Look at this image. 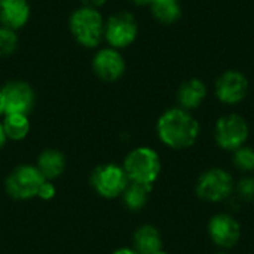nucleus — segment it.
<instances>
[{"mask_svg":"<svg viewBox=\"0 0 254 254\" xmlns=\"http://www.w3.org/2000/svg\"><path fill=\"white\" fill-rule=\"evenodd\" d=\"M156 132L159 140L170 149L185 150L192 147L201 134L198 119L188 110L180 107L168 109L156 122Z\"/></svg>","mask_w":254,"mask_h":254,"instance_id":"obj_1","label":"nucleus"},{"mask_svg":"<svg viewBox=\"0 0 254 254\" xmlns=\"http://www.w3.org/2000/svg\"><path fill=\"white\" fill-rule=\"evenodd\" d=\"M161 168L162 164L158 152L147 146H141L129 152L124 162L128 180L147 186H153L161 174Z\"/></svg>","mask_w":254,"mask_h":254,"instance_id":"obj_2","label":"nucleus"},{"mask_svg":"<svg viewBox=\"0 0 254 254\" xmlns=\"http://www.w3.org/2000/svg\"><path fill=\"white\" fill-rule=\"evenodd\" d=\"M106 22L97 9L79 7L70 16V31L77 43L85 48H95L104 39Z\"/></svg>","mask_w":254,"mask_h":254,"instance_id":"obj_3","label":"nucleus"},{"mask_svg":"<svg viewBox=\"0 0 254 254\" xmlns=\"http://www.w3.org/2000/svg\"><path fill=\"white\" fill-rule=\"evenodd\" d=\"M235 190V182L229 171L213 167L199 174L195 183V192L199 199L211 204L228 201Z\"/></svg>","mask_w":254,"mask_h":254,"instance_id":"obj_4","label":"nucleus"},{"mask_svg":"<svg viewBox=\"0 0 254 254\" xmlns=\"http://www.w3.org/2000/svg\"><path fill=\"white\" fill-rule=\"evenodd\" d=\"M250 135V127L244 116L238 113H228L220 116L214 125L216 144L228 152H235L243 147Z\"/></svg>","mask_w":254,"mask_h":254,"instance_id":"obj_5","label":"nucleus"},{"mask_svg":"<svg viewBox=\"0 0 254 254\" xmlns=\"http://www.w3.org/2000/svg\"><path fill=\"white\" fill-rule=\"evenodd\" d=\"M46 182L42 173L30 165L18 167L6 180L7 193L16 199H30L37 196L39 189Z\"/></svg>","mask_w":254,"mask_h":254,"instance_id":"obj_6","label":"nucleus"},{"mask_svg":"<svg viewBox=\"0 0 254 254\" xmlns=\"http://www.w3.org/2000/svg\"><path fill=\"white\" fill-rule=\"evenodd\" d=\"M138 34V25L129 12H118L112 15L104 28V39L115 49H124L129 46Z\"/></svg>","mask_w":254,"mask_h":254,"instance_id":"obj_7","label":"nucleus"},{"mask_svg":"<svg viewBox=\"0 0 254 254\" xmlns=\"http://www.w3.org/2000/svg\"><path fill=\"white\" fill-rule=\"evenodd\" d=\"M207 231L213 244L220 250H229L235 247L241 240L243 232L240 222L229 213L214 214L208 222Z\"/></svg>","mask_w":254,"mask_h":254,"instance_id":"obj_8","label":"nucleus"},{"mask_svg":"<svg viewBox=\"0 0 254 254\" xmlns=\"http://www.w3.org/2000/svg\"><path fill=\"white\" fill-rule=\"evenodd\" d=\"M249 79L238 70H228L222 73L214 85V94L217 100L228 106L240 104L249 94Z\"/></svg>","mask_w":254,"mask_h":254,"instance_id":"obj_9","label":"nucleus"},{"mask_svg":"<svg viewBox=\"0 0 254 254\" xmlns=\"http://www.w3.org/2000/svg\"><path fill=\"white\" fill-rule=\"evenodd\" d=\"M92 186L104 198H116L124 193L129 180L125 170L115 164L98 167L92 174Z\"/></svg>","mask_w":254,"mask_h":254,"instance_id":"obj_10","label":"nucleus"},{"mask_svg":"<svg viewBox=\"0 0 254 254\" xmlns=\"http://www.w3.org/2000/svg\"><path fill=\"white\" fill-rule=\"evenodd\" d=\"M4 115H28L34 104L33 88L21 80L9 82L1 88Z\"/></svg>","mask_w":254,"mask_h":254,"instance_id":"obj_11","label":"nucleus"},{"mask_svg":"<svg viewBox=\"0 0 254 254\" xmlns=\"http://www.w3.org/2000/svg\"><path fill=\"white\" fill-rule=\"evenodd\" d=\"M94 73L104 82H115L125 73V61L115 48L100 49L92 60Z\"/></svg>","mask_w":254,"mask_h":254,"instance_id":"obj_12","label":"nucleus"},{"mask_svg":"<svg viewBox=\"0 0 254 254\" xmlns=\"http://www.w3.org/2000/svg\"><path fill=\"white\" fill-rule=\"evenodd\" d=\"M30 18L28 0H0V22L3 27L18 30Z\"/></svg>","mask_w":254,"mask_h":254,"instance_id":"obj_13","label":"nucleus"},{"mask_svg":"<svg viewBox=\"0 0 254 254\" xmlns=\"http://www.w3.org/2000/svg\"><path fill=\"white\" fill-rule=\"evenodd\" d=\"M207 98V85L201 79H189L183 82L177 91V101L180 109L183 110H193L198 109L204 100Z\"/></svg>","mask_w":254,"mask_h":254,"instance_id":"obj_14","label":"nucleus"},{"mask_svg":"<svg viewBox=\"0 0 254 254\" xmlns=\"http://www.w3.org/2000/svg\"><path fill=\"white\" fill-rule=\"evenodd\" d=\"M135 252L140 254H153L162 250L161 232L152 225L140 226L134 234Z\"/></svg>","mask_w":254,"mask_h":254,"instance_id":"obj_15","label":"nucleus"},{"mask_svg":"<svg viewBox=\"0 0 254 254\" xmlns=\"http://www.w3.org/2000/svg\"><path fill=\"white\" fill-rule=\"evenodd\" d=\"M150 9L153 18L165 25L174 24L182 16V7L179 0H152Z\"/></svg>","mask_w":254,"mask_h":254,"instance_id":"obj_16","label":"nucleus"},{"mask_svg":"<svg viewBox=\"0 0 254 254\" xmlns=\"http://www.w3.org/2000/svg\"><path fill=\"white\" fill-rule=\"evenodd\" d=\"M65 161L63 153L57 150H45L39 158V171L45 179H57L63 174Z\"/></svg>","mask_w":254,"mask_h":254,"instance_id":"obj_17","label":"nucleus"},{"mask_svg":"<svg viewBox=\"0 0 254 254\" xmlns=\"http://www.w3.org/2000/svg\"><path fill=\"white\" fill-rule=\"evenodd\" d=\"M150 192H152V186L141 185V183H132V182L128 183L127 189L122 193L127 208L131 211L141 210L147 204Z\"/></svg>","mask_w":254,"mask_h":254,"instance_id":"obj_18","label":"nucleus"},{"mask_svg":"<svg viewBox=\"0 0 254 254\" xmlns=\"http://www.w3.org/2000/svg\"><path fill=\"white\" fill-rule=\"evenodd\" d=\"M1 125L6 137L10 140H22L30 131V122L25 115H6Z\"/></svg>","mask_w":254,"mask_h":254,"instance_id":"obj_19","label":"nucleus"},{"mask_svg":"<svg viewBox=\"0 0 254 254\" xmlns=\"http://www.w3.org/2000/svg\"><path fill=\"white\" fill-rule=\"evenodd\" d=\"M234 153V165L237 170H240L241 173L246 174H252L254 173V149L252 146H243L240 149H237Z\"/></svg>","mask_w":254,"mask_h":254,"instance_id":"obj_20","label":"nucleus"},{"mask_svg":"<svg viewBox=\"0 0 254 254\" xmlns=\"http://www.w3.org/2000/svg\"><path fill=\"white\" fill-rule=\"evenodd\" d=\"M18 48V36L15 30L7 27H0V57L12 55Z\"/></svg>","mask_w":254,"mask_h":254,"instance_id":"obj_21","label":"nucleus"},{"mask_svg":"<svg viewBox=\"0 0 254 254\" xmlns=\"http://www.w3.org/2000/svg\"><path fill=\"white\" fill-rule=\"evenodd\" d=\"M237 195L241 201L254 202V176H246L235 185Z\"/></svg>","mask_w":254,"mask_h":254,"instance_id":"obj_22","label":"nucleus"},{"mask_svg":"<svg viewBox=\"0 0 254 254\" xmlns=\"http://www.w3.org/2000/svg\"><path fill=\"white\" fill-rule=\"evenodd\" d=\"M37 196H40L42 199H52L54 196H55V186L52 185V183H48V182H45L43 185H42V188L39 189V193H37Z\"/></svg>","mask_w":254,"mask_h":254,"instance_id":"obj_23","label":"nucleus"},{"mask_svg":"<svg viewBox=\"0 0 254 254\" xmlns=\"http://www.w3.org/2000/svg\"><path fill=\"white\" fill-rule=\"evenodd\" d=\"M107 0H82L83 6L85 7H91V9H97V7H101L103 4H106Z\"/></svg>","mask_w":254,"mask_h":254,"instance_id":"obj_24","label":"nucleus"},{"mask_svg":"<svg viewBox=\"0 0 254 254\" xmlns=\"http://www.w3.org/2000/svg\"><path fill=\"white\" fill-rule=\"evenodd\" d=\"M6 134H4V129H3V125L0 124V149L3 147V144H4V141H6Z\"/></svg>","mask_w":254,"mask_h":254,"instance_id":"obj_25","label":"nucleus"},{"mask_svg":"<svg viewBox=\"0 0 254 254\" xmlns=\"http://www.w3.org/2000/svg\"><path fill=\"white\" fill-rule=\"evenodd\" d=\"M113 254H140V253H137L135 250H131V249H121V250H116Z\"/></svg>","mask_w":254,"mask_h":254,"instance_id":"obj_26","label":"nucleus"},{"mask_svg":"<svg viewBox=\"0 0 254 254\" xmlns=\"http://www.w3.org/2000/svg\"><path fill=\"white\" fill-rule=\"evenodd\" d=\"M129 1H132L134 4H150L152 0H129Z\"/></svg>","mask_w":254,"mask_h":254,"instance_id":"obj_27","label":"nucleus"},{"mask_svg":"<svg viewBox=\"0 0 254 254\" xmlns=\"http://www.w3.org/2000/svg\"><path fill=\"white\" fill-rule=\"evenodd\" d=\"M3 113V101H1V89H0V115Z\"/></svg>","mask_w":254,"mask_h":254,"instance_id":"obj_28","label":"nucleus"},{"mask_svg":"<svg viewBox=\"0 0 254 254\" xmlns=\"http://www.w3.org/2000/svg\"><path fill=\"white\" fill-rule=\"evenodd\" d=\"M153 254H170V253H167V252H164V250H159V252H156V253H153Z\"/></svg>","mask_w":254,"mask_h":254,"instance_id":"obj_29","label":"nucleus"},{"mask_svg":"<svg viewBox=\"0 0 254 254\" xmlns=\"http://www.w3.org/2000/svg\"><path fill=\"white\" fill-rule=\"evenodd\" d=\"M216 254H229V253H228V252H226V250H220V252H219V253H216Z\"/></svg>","mask_w":254,"mask_h":254,"instance_id":"obj_30","label":"nucleus"}]
</instances>
